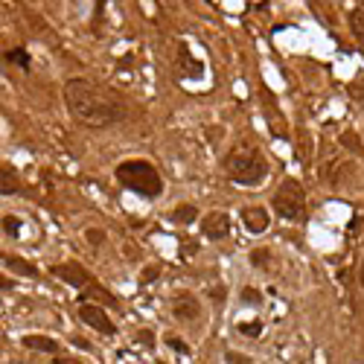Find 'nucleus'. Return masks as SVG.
<instances>
[{
  "label": "nucleus",
  "instance_id": "f257e3e1",
  "mask_svg": "<svg viewBox=\"0 0 364 364\" xmlns=\"http://www.w3.org/2000/svg\"><path fill=\"white\" fill-rule=\"evenodd\" d=\"M65 105L70 111V117L85 128H111L114 123H120L126 117L123 102L108 88L93 85L90 79H82V76L65 82Z\"/></svg>",
  "mask_w": 364,
  "mask_h": 364
},
{
  "label": "nucleus",
  "instance_id": "f03ea898",
  "mask_svg": "<svg viewBox=\"0 0 364 364\" xmlns=\"http://www.w3.org/2000/svg\"><path fill=\"white\" fill-rule=\"evenodd\" d=\"M224 172L227 178L239 187H257L268 175V163L254 146H234L224 155Z\"/></svg>",
  "mask_w": 364,
  "mask_h": 364
},
{
  "label": "nucleus",
  "instance_id": "7ed1b4c3",
  "mask_svg": "<svg viewBox=\"0 0 364 364\" xmlns=\"http://www.w3.org/2000/svg\"><path fill=\"white\" fill-rule=\"evenodd\" d=\"M114 175H117V181L126 189H134V193H140L146 198L161 196V189H163V181L158 175V169L149 161H123Z\"/></svg>",
  "mask_w": 364,
  "mask_h": 364
},
{
  "label": "nucleus",
  "instance_id": "20e7f679",
  "mask_svg": "<svg viewBox=\"0 0 364 364\" xmlns=\"http://www.w3.org/2000/svg\"><path fill=\"white\" fill-rule=\"evenodd\" d=\"M271 204H274V213L285 222H303L306 219V193H303L300 181H295V178L280 181V187L274 189Z\"/></svg>",
  "mask_w": 364,
  "mask_h": 364
},
{
  "label": "nucleus",
  "instance_id": "39448f33",
  "mask_svg": "<svg viewBox=\"0 0 364 364\" xmlns=\"http://www.w3.org/2000/svg\"><path fill=\"white\" fill-rule=\"evenodd\" d=\"M169 309H172V318L181 321V323H198L201 321V303L193 295H187V292L172 297Z\"/></svg>",
  "mask_w": 364,
  "mask_h": 364
},
{
  "label": "nucleus",
  "instance_id": "423d86ee",
  "mask_svg": "<svg viewBox=\"0 0 364 364\" xmlns=\"http://www.w3.org/2000/svg\"><path fill=\"white\" fill-rule=\"evenodd\" d=\"M79 318H82V323H88L90 330H97V332H102V335H114V332H117V330H114V323H111V318L105 315L102 306L82 303V306H79Z\"/></svg>",
  "mask_w": 364,
  "mask_h": 364
},
{
  "label": "nucleus",
  "instance_id": "0eeeda50",
  "mask_svg": "<svg viewBox=\"0 0 364 364\" xmlns=\"http://www.w3.org/2000/svg\"><path fill=\"white\" fill-rule=\"evenodd\" d=\"M201 234L207 239H224L227 234H231V219H227V213H219V210L207 213L204 222H201Z\"/></svg>",
  "mask_w": 364,
  "mask_h": 364
},
{
  "label": "nucleus",
  "instance_id": "6e6552de",
  "mask_svg": "<svg viewBox=\"0 0 364 364\" xmlns=\"http://www.w3.org/2000/svg\"><path fill=\"white\" fill-rule=\"evenodd\" d=\"M242 222L248 234H265L268 224H271V216H268L265 207H245L242 210Z\"/></svg>",
  "mask_w": 364,
  "mask_h": 364
},
{
  "label": "nucleus",
  "instance_id": "1a4fd4ad",
  "mask_svg": "<svg viewBox=\"0 0 364 364\" xmlns=\"http://www.w3.org/2000/svg\"><path fill=\"white\" fill-rule=\"evenodd\" d=\"M55 271V277H62L65 283H70L73 289H82V285H88L90 283V277H88V271L82 265H73V262H65V265H59V268H53Z\"/></svg>",
  "mask_w": 364,
  "mask_h": 364
},
{
  "label": "nucleus",
  "instance_id": "9d476101",
  "mask_svg": "<svg viewBox=\"0 0 364 364\" xmlns=\"http://www.w3.org/2000/svg\"><path fill=\"white\" fill-rule=\"evenodd\" d=\"M21 344L27 350H35V353H55V350H59L55 338H47V335H27Z\"/></svg>",
  "mask_w": 364,
  "mask_h": 364
},
{
  "label": "nucleus",
  "instance_id": "9b49d317",
  "mask_svg": "<svg viewBox=\"0 0 364 364\" xmlns=\"http://www.w3.org/2000/svg\"><path fill=\"white\" fill-rule=\"evenodd\" d=\"M347 24H350V32L358 44H364V6H356L350 15H347Z\"/></svg>",
  "mask_w": 364,
  "mask_h": 364
},
{
  "label": "nucleus",
  "instance_id": "f8f14e48",
  "mask_svg": "<svg viewBox=\"0 0 364 364\" xmlns=\"http://www.w3.org/2000/svg\"><path fill=\"white\" fill-rule=\"evenodd\" d=\"M196 219H198V210L193 204H178L175 210H172V222H178V224H189Z\"/></svg>",
  "mask_w": 364,
  "mask_h": 364
},
{
  "label": "nucleus",
  "instance_id": "ddd939ff",
  "mask_svg": "<svg viewBox=\"0 0 364 364\" xmlns=\"http://www.w3.org/2000/svg\"><path fill=\"white\" fill-rule=\"evenodd\" d=\"M18 189H21V184H18L15 172L4 166V172H0V193H4V196H15Z\"/></svg>",
  "mask_w": 364,
  "mask_h": 364
},
{
  "label": "nucleus",
  "instance_id": "4468645a",
  "mask_svg": "<svg viewBox=\"0 0 364 364\" xmlns=\"http://www.w3.org/2000/svg\"><path fill=\"white\" fill-rule=\"evenodd\" d=\"M4 268H12V271L21 274V277H35V268L24 259H18V257H4Z\"/></svg>",
  "mask_w": 364,
  "mask_h": 364
},
{
  "label": "nucleus",
  "instance_id": "2eb2a0df",
  "mask_svg": "<svg viewBox=\"0 0 364 364\" xmlns=\"http://www.w3.org/2000/svg\"><path fill=\"white\" fill-rule=\"evenodd\" d=\"M181 67H184V73L187 76H198L201 73V65L198 62H193V59H189V50H187V44H181Z\"/></svg>",
  "mask_w": 364,
  "mask_h": 364
},
{
  "label": "nucleus",
  "instance_id": "dca6fc26",
  "mask_svg": "<svg viewBox=\"0 0 364 364\" xmlns=\"http://www.w3.org/2000/svg\"><path fill=\"white\" fill-rule=\"evenodd\" d=\"M6 62H12V65H18V67H29V53L24 50V47H15V50H9L6 55H4Z\"/></svg>",
  "mask_w": 364,
  "mask_h": 364
},
{
  "label": "nucleus",
  "instance_id": "f3484780",
  "mask_svg": "<svg viewBox=\"0 0 364 364\" xmlns=\"http://www.w3.org/2000/svg\"><path fill=\"white\" fill-rule=\"evenodd\" d=\"M85 239H88L93 248H100V245L105 242V231H97V227H88V231H85Z\"/></svg>",
  "mask_w": 364,
  "mask_h": 364
},
{
  "label": "nucleus",
  "instance_id": "a211bd4d",
  "mask_svg": "<svg viewBox=\"0 0 364 364\" xmlns=\"http://www.w3.org/2000/svg\"><path fill=\"white\" fill-rule=\"evenodd\" d=\"M4 231L9 236H18V231H21V222H18L15 216H4Z\"/></svg>",
  "mask_w": 364,
  "mask_h": 364
},
{
  "label": "nucleus",
  "instance_id": "6ab92c4d",
  "mask_svg": "<svg viewBox=\"0 0 364 364\" xmlns=\"http://www.w3.org/2000/svg\"><path fill=\"white\" fill-rule=\"evenodd\" d=\"M158 277H161V268L158 265H149L146 271L140 274V283H151V280H158Z\"/></svg>",
  "mask_w": 364,
  "mask_h": 364
},
{
  "label": "nucleus",
  "instance_id": "aec40b11",
  "mask_svg": "<svg viewBox=\"0 0 364 364\" xmlns=\"http://www.w3.org/2000/svg\"><path fill=\"white\" fill-rule=\"evenodd\" d=\"M166 344H169L172 350H178V353H189V347H187L184 341H178V335H166Z\"/></svg>",
  "mask_w": 364,
  "mask_h": 364
},
{
  "label": "nucleus",
  "instance_id": "412c9836",
  "mask_svg": "<svg viewBox=\"0 0 364 364\" xmlns=\"http://www.w3.org/2000/svg\"><path fill=\"white\" fill-rule=\"evenodd\" d=\"M227 364H251V358H248V356H242V353L227 350Z\"/></svg>",
  "mask_w": 364,
  "mask_h": 364
},
{
  "label": "nucleus",
  "instance_id": "4be33fe9",
  "mask_svg": "<svg viewBox=\"0 0 364 364\" xmlns=\"http://www.w3.org/2000/svg\"><path fill=\"white\" fill-rule=\"evenodd\" d=\"M242 303H262V297L257 295V289H245L242 292Z\"/></svg>",
  "mask_w": 364,
  "mask_h": 364
},
{
  "label": "nucleus",
  "instance_id": "5701e85b",
  "mask_svg": "<svg viewBox=\"0 0 364 364\" xmlns=\"http://www.w3.org/2000/svg\"><path fill=\"white\" fill-rule=\"evenodd\" d=\"M137 341H140V344H146V347H151V344H155V335H151L149 330H143V332L137 335Z\"/></svg>",
  "mask_w": 364,
  "mask_h": 364
},
{
  "label": "nucleus",
  "instance_id": "b1692460",
  "mask_svg": "<svg viewBox=\"0 0 364 364\" xmlns=\"http://www.w3.org/2000/svg\"><path fill=\"white\" fill-rule=\"evenodd\" d=\"M361 285H364V259H361Z\"/></svg>",
  "mask_w": 364,
  "mask_h": 364
}]
</instances>
